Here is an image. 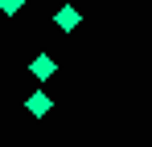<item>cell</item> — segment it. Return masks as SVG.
Instances as JSON below:
<instances>
[{"label":"cell","mask_w":152,"mask_h":147,"mask_svg":"<svg viewBox=\"0 0 152 147\" xmlns=\"http://www.w3.org/2000/svg\"><path fill=\"white\" fill-rule=\"evenodd\" d=\"M25 106H29V115H45V110H50L53 102H50V98H45V94H33V98H29V102H25Z\"/></svg>","instance_id":"obj_2"},{"label":"cell","mask_w":152,"mask_h":147,"mask_svg":"<svg viewBox=\"0 0 152 147\" xmlns=\"http://www.w3.org/2000/svg\"><path fill=\"white\" fill-rule=\"evenodd\" d=\"M58 24L62 29H74V24H82V17H78L74 8H58Z\"/></svg>","instance_id":"obj_3"},{"label":"cell","mask_w":152,"mask_h":147,"mask_svg":"<svg viewBox=\"0 0 152 147\" xmlns=\"http://www.w3.org/2000/svg\"><path fill=\"white\" fill-rule=\"evenodd\" d=\"M0 12H21V0H0Z\"/></svg>","instance_id":"obj_4"},{"label":"cell","mask_w":152,"mask_h":147,"mask_svg":"<svg viewBox=\"0 0 152 147\" xmlns=\"http://www.w3.org/2000/svg\"><path fill=\"white\" fill-rule=\"evenodd\" d=\"M29 70L37 74V78H50V74H53V57H45V53H41V57H33V66H29Z\"/></svg>","instance_id":"obj_1"}]
</instances>
